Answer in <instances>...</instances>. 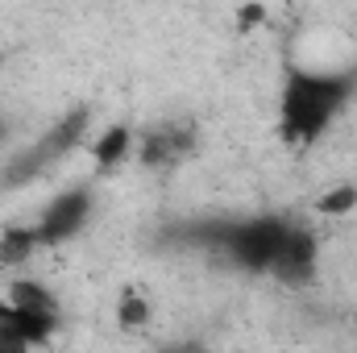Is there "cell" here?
<instances>
[{"label": "cell", "mask_w": 357, "mask_h": 353, "mask_svg": "<svg viewBox=\"0 0 357 353\" xmlns=\"http://www.w3.org/2000/svg\"><path fill=\"white\" fill-rule=\"evenodd\" d=\"M345 75H324V71H287L282 100H278V133L291 146H312L328 129L333 112L349 100Z\"/></svg>", "instance_id": "1"}, {"label": "cell", "mask_w": 357, "mask_h": 353, "mask_svg": "<svg viewBox=\"0 0 357 353\" xmlns=\"http://www.w3.org/2000/svg\"><path fill=\"white\" fill-rule=\"evenodd\" d=\"M88 216H91V187H67L42 208V220L33 225L38 241L42 246H63L84 229Z\"/></svg>", "instance_id": "2"}, {"label": "cell", "mask_w": 357, "mask_h": 353, "mask_svg": "<svg viewBox=\"0 0 357 353\" xmlns=\"http://www.w3.org/2000/svg\"><path fill=\"white\" fill-rule=\"evenodd\" d=\"M129 154H133V129H129V125H108V129L91 142V163H96L100 171H116Z\"/></svg>", "instance_id": "3"}, {"label": "cell", "mask_w": 357, "mask_h": 353, "mask_svg": "<svg viewBox=\"0 0 357 353\" xmlns=\"http://www.w3.org/2000/svg\"><path fill=\"white\" fill-rule=\"evenodd\" d=\"M84 133H88V112L79 108V112L63 117L59 125H50V133L42 137V154H46V158H63V154H71V150L84 142Z\"/></svg>", "instance_id": "4"}, {"label": "cell", "mask_w": 357, "mask_h": 353, "mask_svg": "<svg viewBox=\"0 0 357 353\" xmlns=\"http://www.w3.org/2000/svg\"><path fill=\"white\" fill-rule=\"evenodd\" d=\"M4 299L13 308H29V312H59V299L46 283H33V278H13L4 287Z\"/></svg>", "instance_id": "5"}, {"label": "cell", "mask_w": 357, "mask_h": 353, "mask_svg": "<svg viewBox=\"0 0 357 353\" xmlns=\"http://www.w3.org/2000/svg\"><path fill=\"white\" fill-rule=\"evenodd\" d=\"M38 250H42L38 229H21V225H13V229L0 233V266H25Z\"/></svg>", "instance_id": "6"}, {"label": "cell", "mask_w": 357, "mask_h": 353, "mask_svg": "<svg viewBox=\"0 0 357 353\" xmlns=\"http://www.w3.org/2000/svg\"><path fill=\"white\" fill-rule=\"evenodd\" d=\"M150 320H154V303H150L142 291L125 287L121 299H116V324H121L125 333H137V329H150Z\"/></svg>", "instance_id": "7"}, {"label": "cell", "mask_w": 357, "mask_h": 353, "mask_svg": "<svg viewBox=\"0 0 357 353\" xmlns=\"http://www.w3.org/2000/svg\"><path fill=\"white\" fill-rule=\"evenodd\" d=\"M354 208H357V183H337V187H328V191H320L312 200V212L316 216H328V220H341Z\"/></svg>", "instance_id": "8"}, {"label": "cell", "mask_w": 357, "mask_h": 353, "mask_svg": "<svg viewBox=\"0 0 357 353\" xmlns=\"http://www.w3.org/2000/svg\"><path fill=\"white\" fill-rule=\"evenodd\" d=\"M171 158H175L171 133H146V137L137 142V163H142V167H162V163H171Z\"/></svg>", "instance_id": "9"}, {"label": "cell", "mask_w": 357, "mask_h": 353, "mask_svg": "<svg viewBox=\"0 0 357 353\" xmlns=\"http://www.w3.org/2000/svg\"><path fill=\"white\" fill-rule=\"evenodd\" d=\"M270 17V8L262 0H245L241 8H237V33H254V29H262Z\"/></svg>", "instance_id": "10"}, {"label": "cell", "mask_w": 357, "mask_h": 353, "mask_svg": "<svg viewBox=\"0 0 357 353\" xmlns=\"http://www.w3.org/2000/svg\"><path fill=\"white\" fill-rule=\"evenodd\" d=\"M4 333H8V299L0 295V337H4Z\"/></svg>", "instance_id": "11"}, {"label": "cell", "mask_w": 357, "mask_h": 353, "mask_svg": "<svg viewBox=\"0 0 357 353\" xmlns=\"http://www.w3.org/2000/svg\"><path fill=\"white\" fill-rule=\"evenodd\" d=\"M354 329H357V312H354Z\"/></svg>", "instance_id": "12"}]
</instances>
